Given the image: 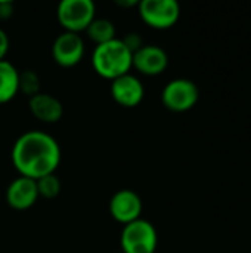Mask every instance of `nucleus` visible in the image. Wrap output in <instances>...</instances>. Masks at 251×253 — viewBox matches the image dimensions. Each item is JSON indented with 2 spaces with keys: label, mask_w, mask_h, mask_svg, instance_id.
<instances>
[{
  "label": "nucleus",
  "mask_w": 251,
  "mask_h": 253,
  "mask_svg": "<svg viewBox=\"0 0 251 253\" xmlns=\"http://www.w3.org/2000/svg\"><path fill=\"white\" fill-rule=\"evenodd\" d=\"M121 42L124 43V46H126L132 53H135L136 50H139V49L143 46L142 37H141L138 33H129L124 39H121Z\"/></svg>",
  "instance_id": "17"
},
{
  "label": "nucleus",
  "mask_w": 251,
  "mask_h": 253,
  "mask_svg": "<svg viewBox=\"0 0 251 253\" xmlns=\"http://www.w3.org/2000/svg\"><path fill=\"white\" fill-rule=\"evenodd\" d=\"M132 67L143 76H160L169 67V55L160 46L143 44L139 50L133 53Z\"/></svg>",
  "instance_id": "9"
},
{
  "label": "nucleus",
  "mask_w": 251,
  "mask_h": 253,
  "mask_svg": "<svg viewBox=\"0 0 251 253\" xmlns=\"http://www.w3.org/2000/svg\"><path fill=\"white\" fill-rule=\"evenodd\" d=\"M28 107L31 114L43 123H58L64 116L62 102L56 96L43 92L31 96L28 101Z\"/></svg>",
  "instance_id": "12"
},
{
  "label": "nucleus",
  "mask_w": 251,
  "mask_h": 253,
  "mask_svg": "<svg viewBox=\"0 0 251 253\" xmlns=\"http://www.w3.org/2000/svg\"><path fill=\"white\" fill-rule=\"evenodd\" d=\"M19 92V71L13 64L0 61V104L12 101Z\"/></svg>",
  "instance_id": "13"
},
{
  "label": "nucleus",
  "mask_w": 251,
  "mask_h": 253,
  "mask_svg": "<svg viewBox=\"0 0 251 253\" xmlns=\"http://www.w3.org/2000/svg\"><path fill=\"white\" fill-rule=\"evenodd\" d=\"M86 33H87V37L93 43H96V46L108 43V42L117 39L114 24L109 19H105V18H95L90 22V25L87 27Z\"/></svg>",
  "instance_id": "14"
},
{
  "label": "nucleus",
  "mask_w": 251,
  "mask_h": 253,
  "mask_svg": "<svg viewBox=\"0 0 251 253\" xmlns=\"http://www.w3.org/2000/svg\"><path fill=\"white\" fill-rule=\"evenodd\" d=\"M139 16L154 30H167L180 18V6L176 0H142L138 4Z\"/></svg>",
  "instance_id": "6"
},
{
  "label": "nucleus",
  "mask_w": 251,
  "mask_h": 253,
  "mask_svg": "<svg viewBox=\"0 0 251 253\" xmlns=\"http://www.w3.org/2000/svg\"><path fill=\"white\" fill-rule=\"evenodd\" d=\"M52 56L61 67H75L84 56V40L80 34L64 31L52 46Z\"/></svg>",
  "instance_id": "7"
},
{
  "label": "nucleus",
  "mask_w": 251,
  "mask_h": 253,
  "mask_svg": "<svg viewBox=\"0 0 251 253\" xmlns=\"http://www.w3.org/2000/svg\"><path fill=\"white\" fill-rule=\"evenodd\" d=\"M37 199V182L30 178L19 176L13 179L6 190V202L15 211H27L33 208Z\"/></svg>",
  "instance_id": "11"
},
{
  "label": "nucleus",
  "mask_w": 251,
  "mask_h": 253,
  "mask_svg": "<svg viewBox=\"0 0 251 253\" xmlns=\"http://www.w3.org/2000/svg\"><path fill=\"white\" fill-rule=\"evenodd\" d=\"M143 205L138 193L133 190H120L117 191L109 200V213L111 216L123 224L127 225L141 218Z\"/></svg>",
  "instance_id": "8"
},
{
  "label": "nucleus",
  "mask_w": 251,
  "mask_h": 253,
  "mask_svg": "<svg viewBox=\"0 0 251 253\" xmlns=\"http://www.w3.org/2000/svg\"><path fill=\"white\" fill-rule=\"evenodd\" d=\"M133 53L124 46L121 39L98 44L92 53V67L98 76L107 80H115L132 70Z\"/></svg>",
  "instance_id": "2"
},
{
  "label": "nucleus",
  "mask_w": 251,
  "mask_h": 253,
  "mask_svg": "<svg viewBox=\"0 0 251 253\" xmlns=\"http://www.w3.org/2000/svg\"><path fill=\"white\" fill-rule=\"evenodd\" d=\"M96 7L92 0H64L58 4L56 18L61 27L68 33L80 34L86 31L96 18Z\"/></svg>",
  "instance_id": "4"
},
{
  "label": "nucleus",
  "mask_w": 251,
  "mask_h": 253,
  "mask_svg": "<svg viewBox=\"0 0 251 253\" xmlns=\"http://www.w3.org/2000/svg\"><path fill=\"white\" fill-rule=\"evenodd\" d=\"M7 50H9V37L6 34V31L0 28V61L4 59Z\"/></svg>",
  "instance_id": "18"
},
{
  "label": "nucleus",
  "mask_w": 251,
  "mask_h": 253,
  "mask_svg": "<svg viewBox=\"0 0 251 253\" xmlns=\"http://www.w3.org/2000/svg\"><path fill=\"white\" fill-rule=\"evenodd\" d=\"M13 15L12 1H0V19H7Z\"/></svg>",
  "instance_id": "19"
},
{
  "label": "nucleus",
  "mask_w": 251,
  "mask_h": 253,
  "mask_svg": "<svg viewBox=\"0 0 251 253\" xmlns=\"http://www.w3.org/2000/svg\"><path fill=\"white\" fill-rule=\"evenodd\" d=\"M19 90L30 98L40 93V79L33 70L19 73Z\"/></svg>",
  "instance_id": "16"
},
{
  "label": "nucleus",
  "mask_w": 251,
  "mask_h": 253,
  "mask_svg": "<svg viewBox=\"0 0 251 253\" xmlns=\"http://www.w3.org/2000/svg\"><path fill=\"white\" fill-rule=\"evenodd\" d=\"M61 156L58 141L40 130L22 133L12 148V163L19 176L34 181L55 173L61 163Z\"/></svg>",
  "instance_id": "1"
},
{
  "label": "nucleus",
  "mask_w": 251,
  "mask_h": 253,
  "mask_svg": "<svg viewBox=\"0 0 251 253\" xmlns=\"http://www.w3.org/2000/svg\"><path fill=\"white\" fill-rule=\"evenodd\" d=\"M121 253H123V252H121Z\"/></svg>",
  "instance_id": "20"
},
{
  "label": "nucleus",
  "mask_w": 251,
  "mask_h": 253,
  "mask_svg": "<svg viewBox=\"0 0 251 253\" xmlns=\"http://www.w3.org/2000/svg\"><path fill=\"white\" fill-rule=\"evenodd\" d=\"M120 245L123 253H155L158 234L149 221L139 218L123 227Z\"/></svg>",
  "instance_id": "3"
},
{
  "label": "nucleus",
  "mask_w": 251,
  "mask_h": 253,
  "mask_svg": "<svg viewBox=\"0 0 251 253\" xmlns=\"http://www.w3.org/2000/svg\"><path fill=\"white\" fill-rule=\"evenodd\" d=\"M109 89H111L112 99L118 105L126 108L138 107L145 96V87L142 82L130 73L112 80Z\"/></svg>",
  "instance_id": "10"
},
{
  "label": "nucleus",
  "mask_w": 251,
  "mask_h": 253,
  "mask_svg": "<svg viewBox=\"0 0 251 253\" xmlns=\"http://www.w3.org/2000/svg\"><path fill=\"white\" fill-rule=\"evenodd\" d=\"M198 99V86L192 80L183 77L170 80L161 92L163 105L173 113H185L192 110L197 105Z\"/></svg>",
  "instance_id": "5"
},
{
  "label": "nucleus",
  "mask_w": 251,
  "mask_h": 253,
  "mask_svg": "<svg viewBox=\"0 0 251 253\" xmlns=\"http://www.w3.org/2000/svg\"><path fill=\"white\" fill-rule=\"evenodd\" d=\"M37 182V191H38V197L43 199H55L59 193H61V181L59 178L52 173V175H46L40 179L36 181Z\"/></svg>",
  "instance_id": "15"
}]
</instances>
